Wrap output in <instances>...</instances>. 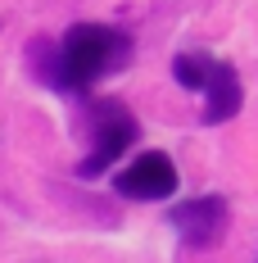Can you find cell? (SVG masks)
<instances>
[{
    "label": "cell",
    "mask_w": 258,
    "mask_h": 263,
    "mask_svg": "<svg viewBox=\"0 0 258 263\" xmlns=\"http://www.w3.org/2000/svg\"><path fill=\"white\" fill-rule=\"evenodd\" d=\"M131 59V36L109 23H77L59 41V91H91L109 68Z\"/></svg>",
    "instance_id": "obj_1"
},
{
    "label": "cell",
    "mask_w": 258,
    "mask_h": 263,
    "mask_svg": "<svg viewBox=\"0 0 258 263\" xmlns=\"http://www.w3.org/2000/svg\"><path fill=\"white\" fill-rule=\"evenodd\" d=\"M91 136L95 141H91V155L77 163V177H100L109 163H118L136 145L141 127L123 100H91Z\"/></svg>",
    "instance_id": "obj_2"
},
{
    "label": "cell",
    "mask_w": 258,
    "mask_h": 263,
    "mask_svg": "<svg viewBox=\"0 0 258 263\" xmlns=\"http://www.w3.org/2000/svg\"><path fill=\"white\" fill-rule=\"evenodd\" d=\"M168 222L177 227V236L186 240V245L208 250V245H217L222 232H227V222H231V204H227L222 195H195V200L172 204Z\"/></svg>",
    "instance_id": "obj_3"
},
{
    "label": "cell",
    "mask_w": 258,
    "mask_h": 263,
    "mask_svg": "<svg viewBox=\"0 0 258 263\" xmlns=\"http://www.w3.org/2000/svg\"><path fill=\"white\" fill-rule=\"evenodd\" d=\"M177 163L163 155V150H150V155H136L118 173V182L113 191L118 195H127V200H168L172 191H177Z\"/></svg>",
    "instance_id": "obj_4"
},
{
    "label": "cell",
    "mask_w": 258,
    "mask_h": 263,
    "mask_svg": "<svg viewBox=\"0 0 258 263\" xmlns=\"http://www.w3.org/2000/svg\"><path fill=\"white\" fill-rule=\"evenodd\" d=\"M204 123L208 127H217V123H227L240 114V100H245V91H240V73H235L231 64H222V59H213V68H208L204 78Z\"/></svg>",
    "instance_id": "obj_5"
},
{
    "label": "cell",
    "mask_w": 258,
    "mask_h": 263,
    "mask_svg": "<svg viewBox=\"0 0 258 263\" xmlns=\"http://www.w3.org/2000/svg\"><path fill=\"white\" fill-rule=\"evenodd\" d=\"M27 68H32V78L41 82V86H54V91H59V46H54V41L36 36V41L27 46Z\"/></svg>",
    "instance_id": "obj_6"
},
{
    "label": "cell",
    "mask_w": 258,
    "mask_h": 263,
    "mask_svg": "<svg viewBox=\"0 0 258 263\" xmlns=\"http://www.w3.org/2000/svg\"><path fill=\"white\" fill-rule=\"evenodd\" d=\"M208 68H213V54H177L172 59V73H177V82L186 91H200L204 78H208Z\"/></svg>",
    "instance_id": "obj_7"
}]
</instances>
